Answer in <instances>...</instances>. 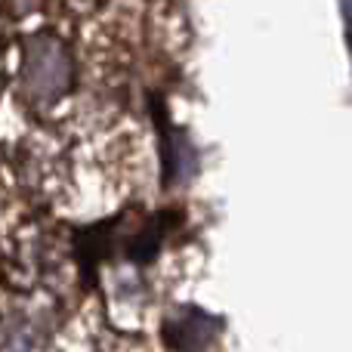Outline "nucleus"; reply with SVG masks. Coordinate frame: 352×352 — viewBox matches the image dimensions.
<instances>
[{"mask_svg":"<svg viewBox=\"0 0 352 352\" xmlns=\"http://www.w3.org/2000/svg\"><path fill=\"white\" fill-rule=\"evenodd\" d=\"M219 328L217 318L204 316L198 309H176V316L167 318V340L179 352H204L213 340V331Z\"/></svg>","mask_w":352,"mask_h":352,"instance_id":"obj_1","label":"nucleus"}]
</instances>
